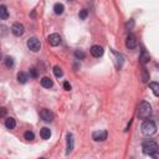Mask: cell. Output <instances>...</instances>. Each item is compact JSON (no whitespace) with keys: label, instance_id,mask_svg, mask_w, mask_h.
I'll list each match as a JSON object with an SVG mask.
<instances>
[{"label":"cell","instance_id":"1","mask_svg":"<svg viewBox=\"0 0 159 159\" xmlns=\"http://www.w3.org/2000/svg\"><path fill=\"white\" fill-rule=\"evenodd\" d=\"M142 149H143V153L147 154V155H151V157H157V153H158V144L153 139H145L143 141L142 143Z\"/></svg>","mask_w":159,"mask_h":159},{"label":"cell","instance_id":"2","mask_svg":"<svg viewBox=\"0 0 159 159\" xmlns=\"http://www.w3.org/2000/svg\"><path fill=\"white\" fill-rule=\"evenodd\" d=\"M152 116V106L148 102H142L138 107V117L141 119H147Z\"/></svg>","mask_w":159,"mask_h":159},{"label":"cell","instance_id":"3","mask_svg":"<svg viewBox=\"0 0 159 159\" xmlns=\"http://www.w3.org/2000/svg\"><path fill=\"white\" fill-rule=\"evenodd\" d=\"M141 129H142V133H143L144 135H153V134L157 132V126H155L154 121L148 119V121H144V122L142 123Z\"/></svg>","mask_w":159,"mask_h":159},{"label":"cell","instance_id":"4","mask_svg":"<svg viewBox=\"0 0 159 159\" xmlns=\"http://www.w3.org/2000/svg\"><path fill=\"white\" fill-rule=\"evenodd\" d=\"M26 45H28L29 50H31L32 52H37V51H40V49H41V42H40V40H39L37 37H30V39L28 40Z\"/></svg>","mask_w":159,"mask_h":159},{"label":"cell","instance_id":"5","mask_svg":"<svg viewBox=\"0 0 159 159\" xmlns=\"http://www.w3.org/2000/svg\"><path fill=\"white\" fill-rule=\"evenodd\" d=\"M11 32L14 34L15 36H22L25 32V28L22 24H20V22H15V24H13V26H11Z\"/></svg>","mask_w":159,"mask_h":159},{"label":"cell","instance_id":"6","mask_svg":"<svg viewBox=\"0 0 159 159\" xmlns=\"http://www.w3.org/2000/svg\"><path fill=\"white\" fill-rule=\"evenodd\" d=\"M107 131H95L92 133V138L95 142H103L107 139Z\"/></svg>","mask_w":159,"mask_h":159},{"label":"cell","instance_id":"7","mask_svg":"<svg viewBox=\"0 0 159 159\" xmlns=\"http://www.w3.org/2000/svg\"><path fill=\"white\" fill-rule=\"evenodd\" d=\"M40 117L45 122H52L54 121V113L50 109H47V108H44L40 112Z\"/></svg>","mask_w":159,"mask_h":159},{"label":"cell","instance_id":"8","mask_svg":"<svg viewBox=\"0 0 159 159\" xmlns=\"http://www.w3.org/2000/svg\"><path fill=\"white\" fill-rule=\"evenodd\" d=\"M47 42L51 45V46H59L61 44V36L59 34H51V35L47 37Z\"/></svg>","mask_w":159,"mask_h":159},{"label":"cell","instance_id":"9","mask_svg":"<svg viewBox=\"0 0 159 159\" xmlns=\"http://www.w3.org/2000/svg\"><path fill=\"white\" fill-rule=\"evenodd\" d=\"M89 52H91V55H92L93 57H101L105 51H103V47L99 46V45H93V46L91 47Z\"/></svg>","mask_w":159,"mask_h":159},{"label":"cell","instance_id":"10","mask_svg":"<svg viewBox=\"0 0 159 159\" xmlns=\"http://www.w3.org/2000/svg\"><path fill=\"white\" fill-rule=\"evenodd\" d=\"M126 46L128 49H135V47H137V39H135V36L133 35V34H129V35L127 36V39H126Z\"/></svg>","mask_w":159,"mask_h":159},{"label":"cell","instance_id":"11","mask_svg":"<svg viewBox=\"0 0 159 159\" xmlns=\"http://www.w3.org/2000/svg\"><path fill=\"white\" fill-rule=\"evenodd\" d=\"M66 143H67V145H66V154H70V153L73 151V143H75L73 135H72L71 133L67 134V141H66Z\"/></svg>","mask_w":159,"mask_h":159},{"label":"cell","instance_id":"12","mask_svg":"<svg viewBox=\"0 0 159 159\" xmlns=\"http://www.w3.org/2000/svg\"><path fill=\"white\" fill-rule=\"evenodd\" d=\"M29 80V75L25 73V72H19L18 73V82L21 83V85H25Z\"/></svg>","mask_w":159,"mask_h":159},{"label":"cell","instance_id":"13","mask_svg":"<svg viewBox=\"0 0 159 159\" xmlns=\"http://www.w3.org/2000/svg\"><path fill=\"white\" fill-rule=\"evenodd\" d=\"M41 86L45 87V88H51L54 86V82H52V80L49 78V77H42L41 78Z\"/></svg>","mask_w":159,"mask_h":159},{"label":"cell","instance_id":"14","mask_svg":"<svg viewBox=\"0 0 159 159\" xmlns=\"http://www.w3.org/2000/svg\"><path fill=\"white\" fill-rule=\"evenodd\" d=\"M40 135H41L42 139H50V137H51V131H50V128H47V127L41 128Z\"/></svg>","mask_w":159,"mask_h":159},{"label":"cell","instance_id":"15","mask_svg":"<svg viewBox=\"0 0 159 159\" xmlns=\"http://www.w3.org/2000/svg\"><path fill=\"white\" fill-rule=\"evenodd\" d=\"M5 127H6L8 129H14V128L16 127V122H15V119H14V118H11V117L6 118V121H5Z\"/></svg>","mask_w":159,"mask_h":159},{"label":"cell","instance_id":"16","mask_svg":"<svg viewBox=\"0 0 159 159\" xmlns=\"http://www.w3.org/2000/svg\"><path fill=\"white\" fill-rule=\"evenodd\" d=\"M9 18V11L5 5H0V19L6 20Z\"/></svg>","mask_w":159,"mask_h":159},{"label":"cell","instance_id":"17","mask_svg":"<svg viewBox=\"0 0 159 159\" xmlns=\"http://www.w3.org/2000/svg\"><path fill=\"white\" fill-rule=\"evenodd\" d=\"M54 11H55V14H57V15H61L63 11H65V6H63V4H61V3H56L55 5H54Z\"/></svg>","mask_w":159,"mask_h":159},{"label":"cell","instance_id":"18","mask_svg":"<svg viewBox=\"0 0 159 159\" xmlns=\"http://www.w3.org/2000/svg\"><path fill=\"white\" fill-rule=\"evenodd\" d=\"M151 60V56L148 52H145V51H142V55H141V57H139V62L142 65H145L147 62H149Z\"/></svg>","mask_w":159,"mask_h":159},{"label":"cell","instance_id":"19","mask_svg":"<svg viewBox=\"0 0 159 159\" xmlns=\"http://www.w3.org/2000/svg\"><path fill=\"white\" fill-rule=\"evenodd\" d=\"M113 55L116 56L117 67H118V69H121V67H122V65H123V56H122V54H119V52H116V51H113Z\"/></svg>","mask_w":159,"mask_h":159},{"label":"cell","instance_id":"20","mask_svg":"<svg viewBox=\"0 0 159 159\" xmlns=\"http://www.w3.org/2000/svg\"><path fill=\"white\" fill-rule=\"evenodd\" d=\"M75 57H76L77 60H85L86 54H85L82 50H76V51H75Z\"/></svg>","mask_w":159,"mask_h":159},{"label":"cell","instance_id":"21","mask_svg":"<svg viewBox=\"0 0 159 159\" xmlns=\"http://www.w3.org/2000/svg\"><path fill=\"white\" fill-rule=\"evenodd\" d=\"M149 87L152 88L153 93H154L155 96H158V95H159V85H158L157 82H151V83H149Z\"/></svg>","mask_w":159,"mask_h":159},{"label":"cell","instance_id":"22","mask_svg":"<svg viewBox=\"0 0 159 159\" xmlns=\"http://www.w3.org/2000/svg\"><path fill=\"white\" fill-rule=\"evenodd\" d=\"M142 78H143V82L149 81V73H148V71H147L145 67H143V70H142Z\"/></svg>","mask_w":159,"mask_h":159},{"label":"cell","instance_id":"23","mask_svg":"<svg viewBox=\"0 0 159 159\" xmlns=\"http://www.w3.org/2000/svg\"><path fill=\"white\" fill-rule=\"evenodd\" d=\"M54 73H55L56 77H59V78L63 76V72H62V70L60 69L59 66H55V67H54Z\"/></svg>","mask_w":159,"mask_h":159},{"label":"cell","instance_id":"24","mask_svg":"<svg viewBox=\"0 0 159 159\" xmlns=\"http://www.w3.org/2000/svg\"><path fill=\"white\" fill-rule=\"evenodd\" d=\"M5 66L9 67V69H10V67H13L14 66V59L10 57V56H8V57L5 59Z\"/></svg>","mask_w":159,"mask_h":159},{"label":"cell","instance_id":"25","mask_svg":"<svg viewBox=\"0 0 159 159\" xmlns=\"http://www.w3.org/2000/svg\"><path fill=\"white\" fill-rule=\"evenodd\" d=\"M8 32H9L8 26H5V25H0V36H6V35H8Z\"/></svg>","mask_w":159,"mask_h":159},{"label":"cell","instance_id":"26","mask_svg":"<svg viewBox=\"0 0 159 159\" xmlns=\"http://www.w3.org/2000/svg\"><path fill=\"white\" fill-rule=\"evenodd\" d=\"M24 137H25V139H28V141H32L34 138H35V134H34L31 131H28V132H25Z\"/></svg>","mask_w":159,"mask_h":159},{"label":"cell","instance_id":"27","mask_svg":"<svg viewBox=\"0 0 159 159\" xmlns=\"http://www.w3.org/2000/svg\"><path fill=\"white\" fill-rule=\"evenodd\" d=\"M87 15H88V11L86 9H82L81 11H80V14H78V16H80V19H81V20H85L87 18Z\"/></svg>","mask_w":159,"mask_h":159},{"label":"cell","instance_id":"28","mask_svg":"<svg viewBox=\"0 0 159 159\" xmlns=\"http://www.w3.org/2000/svg\"><path fill=\"white\" fill-rule=\"evenodd\" d=\"M133 26H134V20H133V19H131V20L127 22V24H126V29H127V30H132V29H133Z\"/></svg>","mask_w":159,"mask_h":159},{"label":"cell","instance_id":"29","mask_svg":"<svg viewBox=\"0 0 159 159\" xmlns=\"http://www.w3.org/2000/svg\"><path fill=\"white\" fill-rule=\"evenodd\" d=\"M6 113H8V111H6L5 107H0V118L5 117V116H6Z\"/></svg>","mask_w":159,"mask_h":159},{"label":"cell","instance_id":"30","mask_svg":"<svg viewBox=\"0 0 159 159\" xmlns=\"http://www.w3.org/2000/svg\"><path fill=\"white\" fill-rule=\"evenodd\" d=\"M30 77H34V78L37 77V70L36 69H31L30 70Z\"/></svg>","mask_w":159,"mask_h":159},{"label":"cell","instance_id":"31","mask_svg":"<svg viewBox=\"0 0 159 159\" xmlns=\"http://www.w3.org/2000/svg\"><path fill=\"white\" fill-rule=\"evenodd\" d=\"M63 88H65L66 91H70V89H71V85H70V82L65 81V82H63Z\"/></svg>","mask_w":159,"mask_h":159},{"label":"cell","instance_id":"32","mask_svg":"<svg viewBox=\"0 0 159 159\" xmlns=\"http://www.w3.org/2000/svg\"><path fill=\"white\" fill-rule=\"evenodd\" d=\"M0 60H2V54H0Z\"/></svg>","mask_w":159,"mask_h":159},{"label":"cell","instance_id":"33","mask_svg":"<svg viewBox=\"0 0 159 159\" xmlns=\"http://www.w3.org/2000/svg\"><path fill=\"white\" fill-rule=\"evenodd\" d=\"M69 2H72V0H69Z\"/></svg>","mask_w":159,"mask_h":159}]
</instances>
